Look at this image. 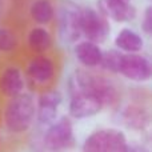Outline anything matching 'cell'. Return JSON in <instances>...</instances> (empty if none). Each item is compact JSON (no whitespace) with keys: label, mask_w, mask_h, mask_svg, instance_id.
<instances>
[{"label":"cell","mask_w":152,"mask_h":152,"mask_svg":"<svg viewBox=\"0 0 152 152\" xmlns=\"http://www.w3.org/2000/svg\"><path fill=\"white\" fill-rule=\"evenodd\" d=\"M96 8L108 21L118 24L131 23L136 19L137 10L131 1L123 0H96Z\"/></svg>","instance_id":"obj_10"},{"label":"cell","mask_w":152,"mask_h":152,"mask_svg":"<svg viewBox=\"0 0 152 152\" xmlns=\"http://www.w3.org/2000/svg\"><path fill=\"white\" fill-rule=\"evenodd\" d=\"M56 35L63 45H74L81 37V7L75 0L56 4Z\"/></svg>","instance_id":"obj_3"},{"label":"cell","mask_w":152,"mask_h":152,"mask_svg":"<svg viewBox=\"0 0 152 152\" xmlns=\"http://www.w3.org/2000/svg\"><path fill=\"white\" fill-rule=\"evenodd\" d=\"M72 53L75 60L80 64V68L95 69L100 66L103 48L96 43L88 40H79L72 45Z\"/></svg>","instance_id":"obj_14"},{"label":"cell","mask_w":152,"mask_h":152,"mask_svg":"<svg viewBox=\"0 0 152 152\" xmlns=\"http://www.w3.org/2000/svg\"><path fill=\"white\" fill-rule=\"evenodd\" d=\"M140 28H142L143 34L150 36L152 34V7L147 5L144 8V12L142 15V20H140Z\"/></svg>","instance_id":"obj_20"},{"label":"cell","mask_w":152,"mask_h":152,"mask_svg":"<svg viewBox=\"0 0 152 152\" xmlns=\"http://www.w3.org/2000/svg\"><path fill=\"white\" fill-rule=\"evenodd\" d=\"M103 103L95 95L84 91H71L68 104L69 116L74 119H87L97 115L103 110Z\"/></svg>","instance_id":"obj_11"},{"label":"cell","mask_w":152,"mask_h":152,"mask_svg":"<svg viewBox=\"0 0 152 152\" xmlns=\"http://www.w3.org/2000/svg\"><path fill=\"white\" fill-rule=\"evenodd\" d=\"M128 144L124 134L115 128L92 132L83 143V152H127Z\"/></svg>","instance_id":"obj_5"},{"label":"cell","mask_w":152,"mask_h":152,"mask_svg":"<svg viewBox=\"0 0 152 152\" xmlns=\"http://www.w3.org/2000/svg\"><path fill=\"white\" fill-rule=\"evenodd\" d=\"M55 37L48 27L32 26L26 35V47L31 55H45L53 50Z\"/></svg>","instance_id":"obj_13"},{"label":"cell","mask_w":152,"mask_h":152,"mask_svg":"<svg viewBox=\"0 0 152 152\" xmlns=\"http://www.w3.org/2000/svg\"><path fill=\"white\" fill-rule=\"evenodd\" d=\"M27 79L24 69L16 63L5 64L0 69V95L7 99L26 92Z\"/></svg>","instance_id":"obj_9"},{"label":"cell","mask_w":152,"mask_h":152,"mask_svg":"<svg viewBox=\"0 0 152 152\" xmlns=\"http://www.w3.org/2000/svg\"><path fill=\"white\" fill-rule=\"evenodd\" d=\"M63 102V96L58 89L45 88L36 100V116L37 121L42 124H51L56 120L59 108Z\"/></svg>","instance_id":"obj_12"},{"label":"cell","mask_w":152,"mask_h":152,"mask_svg":"<svg viewBox=\"0 0 152 152\" xmlns=\"http://www.w3.org/2000/svg\"><path fill=\"white\" fill-rule=\"evenodd\" d=\"M36 116V102L28 92L8 99L3 111V121L11 134H24L31 128Z\"/></svg>","instance_id":"obj_2"},{"label":"cell","mask_w":152,"mask_h":152,"mask_svg":"<svg viewBox=\"0 0 152 152\" xmlns=\"http://www.w3.org/2000/svg\"><path fill=\"white\" fill-rule=\"evenodd\" d=\"M28 16L34 26H51L56 16V5L53 0H32L28 7Z\"/></svg>","instance_id":"obj_16"},{"label":"cell","mask_w":152,"mask_h":152,"mask_svg":"<svg viewBox=\"0 0 152 152\" xmlns=\"http://www.w3.org/2000/svg\"><path fill=\"white\" fill-rule=\"evenodd\" d=\"M20 36L13 28L0 26V55H12L20 48Z\"/></svg>","instance_id":"obj_18"},{"label":"cell","mask_w":152,"mask_h":152,"mask_svg":"<svg viewBox=\"0 0 152 152\" xmlns=\"http://www.w3.org/2000/svg\"><path fill=\"white\" fill-rule=\"evenodd\" d=\"M121 56H123V53H121L120 51H118L116 48H111V50L103 51L102 61H100L99 67L103 71L107 72V74L118 75L119 67H120V61H121Z\"/></svg>","instance_id":"obj_19"},{"label":"cell","mask_w":152,"mask_h":152,"mask_svg":"<svg viewBox=\"0 0 152 152\" xmlns=\"http://www.w3.org/2000/svg\"><path fill=\"white\" fill-rule=\"evenodd\" d=\"M81 36L102 45L111 36V23L95 7H81Z\"/></svg>","instance_id":"obj_6"},{"label":"cell","mask_w":152,"mask_h":152,"mask_svg":"<svg viewBox=\"0 0 152 152\" xmlns=\"http://www.w3.org/2000/svg\"><path fill=\"white\" fill-rule=\"evenodd\" d=\"M113 45L121 53H139L144 50V37L140 32L131 27H123L116 32L113 37Z\"/></svg>","instance_id":"obj_15"},{"label":"cell","mask_w":152,"mask_h":152,"mask_svg":"<svg viewBox=\"0 0 152 152\" xmlns=\"http://www.w3.org/2000/svg\"><path fill=\"white\" fill-rule=\"evenodd\" d=\"M74 144V126L68 116L51 123L44 135V145L51 152H60Z\"/></svg>","instance_id":"obj_8"},{"label":"cell","mask_w":152,"mask_h":152,"mask_svg":"<svg viewBox=\"0 0 152 152\" xmlns=\"http://www.w3.org/2000/svg\"><path fill=\"white\" fill-rule=\"evenodd\" d=\"M71 89L95 95L103 103V105L116 104L120 97V94L112 80L102 74L94 72V69H76L71 79Z\"/></svg>","instance_id":"obj_1"},{"label":"cell","mask_w":152,"mask_h":152,"mask_svg":"<svg viewBox=\"0 0 152 152\" xmlns=\"http://www.w3.org/2000/svg\"><path fill=\"white\" fill-rule=\"evenodd\" d=\"M118 75L134 83H145L152 76V64L147 55L139 53H123Z\"/></svg>","instance_id":"obj_7"},{"label":"cell","mask_w":152,"mask_h":152,"mask_svg":"<svg viewBox=\"0 0 152 152\" xmlns=\"http://www.w3.org/2000/svg\"><path fill=\"white\" fill-rule=\"evenodd\" d=\"M121 118L127 127L134 129H143L150 123L148 111L140 104H128L123 110Z\"/></svg>","instance_id":"obj_17"},{"label":"cell","mask_w":152,"mask_h":152,"mask_svg":"<svg viewBox=\"0 0 152 152\" xmlns=\"http://www.w3.org/2000/svg\"><path fill=\"white\" fill-rule=\"evenodd\" d=\"M123 1H131V0H123Z\"/></svg>","instance_id":"obj_22"},{"label":"cell","mask_w":152,"mask_h":152,"mask_svg":"<svg viewBox=\"0 0 152 152\" xmlns=\"http://www.w3.org/2000/svg\"><path fill=\"white\" fill-rule=\"evenodd\" d=\"M0 12H1V1H0Z\"/></svg>","instance_id":"obj_21"},{"label":"cell","mask_w":152,"mask_h":152,"mask_svg":"<svg viewBox=\"0 0 152 152\" xmlns=\"http://www.w3.org/2000/svg\"><path fill=\"white\" fill-rule=\"evenodd\" d=\"M27 81L36 87L48 88L58 76V63L51 53L31 55L24 68Z\"/></svg>","instance_id":"obj_4"}]
</instances>
